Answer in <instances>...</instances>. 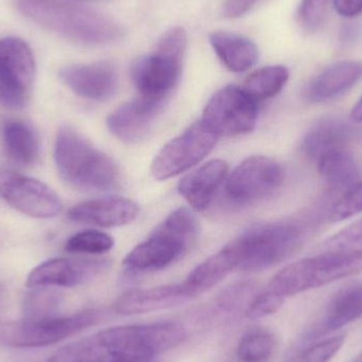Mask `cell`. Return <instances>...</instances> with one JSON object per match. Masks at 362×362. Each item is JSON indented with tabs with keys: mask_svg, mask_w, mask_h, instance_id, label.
I'll use <instances>...</instances> for the list:
<instances>
[{
	"mask_svg": "<svg viewBox=\"0 0 362 362\" xmlns=\"http://www.w3.org/2000/svg\"><path fill=\"white\" fill-rule=\"evenodd\" d=\"M21 14L76 44L99 46L122 40L124 29L112 17L65 0H17Z\"/></svg>",
	"mask_w": 362,
	"mask_h": 362,
	"instance_id": "1",
	"label": "cell"
},
{
	"mask_svg": "<svg viewBox=\"0 0 362 362\" xmlns=\"http://www.w3.org/2000/svg\"><path fill=\"white\" fill-rule=\"evenodd\" d=\"M54 161L62 180L76 189L104 192L120 185L118 165L68 125L57 132Z\"/></svg>",
	"mask_w": 362,
	"mask_h": 362,
	"instance_id": "2",
	"label": "cell"
},
{
	"mask_svg": "<svg viewBox=\"0 0 362 362\" xmlns=\"http://www.w3.org/2000/svg\"><path fill=\"white\" fill-rule=\"evenodd\" d=\"M198 227L193 211L177 209L156 228L148 240L127 255L123 265L132 272H156L172 265L195 245Z\"/></svg>",
	"mask_w": 362,
	"mask_h": 362,
	"instance_id": "3",
	"label": "cell"
},
{
	"mask_svg": "<svg viewBox=\"0 0 362 362\" xmlns=\"http://www.w3.org/2000/svg\"><path fill=\"white\" fill-rule=\"evenodd\" d=\"M187 37L181 27L168 30L155 51L140 57L132 66V78L140 97L165 100L180 81Z\"/></svg>",
	"mask_w": 362,
	"mask_h": 362,
	"instance_id": "4",
	"label": "cell"
},
{
	"mask_svg": "<svg viewBox=\"0 0 362 362\" xmlns=\"http://www.w3.org/2000/svg\"><path fill=\"white\" fill-rule=\"evenodd\" d=\"M361 272L362 252H325L283 268L272 276L268 289L285 299Z\"/></svg>",
	"mask_w": 362,
	"mask_h": 362,
	"instance_id": "5",
	"label": "cell"
},
{
	"mask_svg": "<svg viewBox=\"0 0 362 362\" xmlns=\"http://www.w3.org/2000/svg\"><path fill=\"white\" fill-rule=\"evenodd\" d=\"M101 314L88 310L68 316L25 318L0 322V346L40 348L59 344L99 323Z\"/></svg>",
	"mask_w": 362,
	"mask_h": 362,
	"instance_id": "6",
	"label": "cell"
},
{
	"mask_svg": "<svg viewBox=\"0 0 362 362\" xmlns=\"http://www.w3.org/2000/svg\"><path fill=\"white\" fill-rule=\"evenodd\" d=\"M242 250L240 269L261 272L282 263L293 255L302 242V233L291 223L255 226L238 236Z\"/></svg>",
	"mask_w": 362,
	"mask_h": 362,
	"instance_id": "7",
	"label": "cell"
},
{
	"mask_svg": "<svg viewBox=\"0 0 362 362\" xmlns=\"http://www.w3.org/2000/svg\"><path fill=\"white\" fill-rule=\"evenodd\" d=\"M219 136L200 119L156 155L151 173L157 180L180 175L204 160L216 146Z\"/></svg>",
	"mask_w": 362,
	"mask_h": 362,
	"instance_id": "8",
	"label": "cell"
},
{
	"mask_svg": "<svg viewBox=\"0 0 362 362\" xmlns=\"http://www.w3.org/2000/svg\"><path fill=\"white\" fill-rule=\"evenodd\" d=\"M35 78V61L30 47L16 37L0 40V102L6 107L27 106Z\"/></svg>",
	"mask_w": 362,
	"mask_h": 362,
	"instance_id": "9",
	"label": "cell"
},
{
	"mask_svg": "<svg viewBox=\"0 0 362 362\" xmlns=\"http://www.w3.org/2000/svg\"><path fill=\"white\" fill-rule=\"evenodd\" d=\"M257 102L244 89L229 85L217 91L204 107L202 120L219 137H235L255 129Z\"/></svg>",
	"mask_w": 362,
	"mask_h": 362,
	"instance_id": "10",
	"label": "cell"
},
{
	"mask_svg": "<svg viewBox=\"0 0 362 362\" xmlns=\"http://www.w3.org/2000/svg\"><path fill=\"white\" fill-rule=\"evenodd\" d=\"M284 171L280 163L265 156L245 159L225 180V195L238 206L255 204L272 196L282 185Z\"/></svg>",
	"mask_w": 362,
	"mask_h": 362,
	"instance_id": "11",
	"label": "cell"
},
{
	"mask_svg": "<svg viewBox=\"0 0 362 362\" xmlns=\"http://www.w3.org/2000/svg\"><path fill=\"white\" fill-rule=\"evenodd\" d=\"M0 198L34 218H52L63 210L59 195L46 183L12 170L0 169Z\"/></svg>",
	"mask_w": 362,
	"mask_h": 362,
	"instance_id": "12",
	"label": "cell"
},
{
	"mask_svg": "<svg viewBox=\"0 0 362 362\" xmlns=\"http://www.w3.org/2000/svg\"><path fill=\"white\" fill-rule=\"evenodd\" d=\"M110 267L105 259L55 257L34 268L25 281L28 288L76 287L101 276Z\"/></svg>",
	"mask_w": 362,
	"mask_h": 362,
	"instance_id": "13",
	"label": "cell"
},
{
	"mask_svg": "<svg viewBox=\"0 0 362 362\" xmlns=\"http://www.w3.org/2000/svg\"><path fill=\"white\" fill-rule=\"evenodd\" d=\"M167 101L138 97L108 116L106 124L115 137L129 144L146 139L154 129Z\"/></svg>",
	"mask_w": 362,
	"mask_h": 362,
	"instance_id": "14",
	"label": "cell"
},
{
	"mask_svg": "<svg viewBox=\"0 0 362 362\" xmlns=\"http://www.w3.org/2000/svg\"><path fill=\"white\" fill-rule=\"evenodd\" d=\"M59 78L76 95L95 101L110 99L119 88L118 71L108 62L66 66Z\"/></svg>",
	"mask_w": 362,
	"mask_h": 362,
	"instance_id": "15",
	"label": "cell"
},
{
	"mask_svg": "<svg viewBox=\"0 0 362 362\" xmlns=\"http://www.w3.org/2000/svg\"><path fill=\"white\" fill-rule=\"evenodd\" d=\"M138 214L139 206L134 200L110 196L76 204L68 212V218L84 225L116 228L133 223Z\"/></svg>",
	"mask_w": 362,
	"mask_h": 362,
	"instance_id": "16",
	"label": "cell"
},
{
	"mask_svg": "<svg viewBox=\"0 0 362 362\" xmlns=\"http://www.w3.org/2000/svg\"><path fill=\"white\" fill-rule=\"evenodd\" d=\"M362 317V283L349 285L338 291L327 304L322 316L300 338V344L317 341L332 332Z\"/></svg>",
	"mask_w": 362,
	"mask_h": 362,
	"instance_id": "17",
	"label": "cell"
},
{
	"mask_svg": "<svg viewBox=\"0 0 362 362\" xmlns=\"http://www.w3.org/2000/svg\"><path fill=\"white\" fill-rule=\"evenodd\" d=\"M243 255L238 238L194 268L182 283L189 299L197 297L221 283L228 274L242 265Z\"/></svg>",
	"mask_w": 362,
	"mask_h": 362,
	"instance_id": "18",
	"label": "cell"
},
{
	"mask_svg": "<svg viewBox=\"0 0 362 362\" xmlns=\"http://www.w3.org/2000/svg\"><path fill=\"white\" fill-rule=\"evenodd\" d=\"M187 300L182 284L160 285L127 291L116 300L114 310L121 316H135L175 308Z\"/></svg>",
	"mask_w": 362,
	"mask_h": 362,
	"instance_id": "19",
	"label": "cell"
},
{
	"mask_svg": "<svg viewBox=\"0 0 362 362\" xmlns=\"http://www.w3.org/2000/svg\"><path fill=\"white\" fill-rule=\"evenodd\" d=\"M229 165L221 159H213L185 175L178 183V192L195 211H204L214 199L223 185Z\"/></svg>",
	"mask_w": 362,
	"mask_h": 362,
	"instance_id": "20",
	"label": "cell"
},
{
	"mask_svg": "<svg viewBox=\"0 0 362 362\" xmlns=\"http://www.w3.org/2000/svg\"><path fill=\"white\" fill-rule=\"evenodd\" d=\"M352 131L350 123L340 117H323L304 136L302 152L317 163L325 154L346 148Z\"/></svg>",
	"mask_w": 362,
	"mask_h": 362,
	"instance_id": "21",
	"label": "cell"
},
{
	"mask_svg": "<svg viewBox=\"0 0 362 362\" xmlns=\"http://www.w3.org/2000/svg\"><path fill=\"white\" fill-rule=\"evenodd\" d=\"M361 78L362 62H338L325 68L310 82L306 95L312 102L327 101L352 88Z\"/></svg>",
	"mask_w": 362,
	"mask_h": 362,
	"instance_id": "22",
	"label": "cell"
},
{
	"mask_svg": "<svg viewBox=\"0 0 362 362\" xmlns=\"http://www.w3.org/2000/svg\"><path fill=\"white\" fill-rule=\"evenodd\" d=\"M210 42L221 63L233 72L250 69L259 59V49L252 40L230 32H214Z\"/></svg>",
	"mask_w": 362,
	"mask_h": 362,
	"instance_id": "23",
	"label": "cell"
},
{
	"mask_svg": "<svg viewBox=\"0 0 362 362\" xmlns=\"http://www.w3.org/2000/svg\"><path fill=\"white\" fill-rule=\"evenodd\" d=\"M6 154L14 163L30 167L40 158V138L33 127L23 121H8L2 129Z\"/></svg>",
	"mask_w": 362,
	"mask_h": 362,
	"instance_id": "24",
	"label": "cell"
},
{
	"mask_svg": "<svg viewBox=\"0 0 362 362\" xmlns=\"http://www.w3.org/2000/svg\"><path fill=\"white\" fill-rule=\"evenodd\" d=\"M318 172L325 182L334 189L354 187L361 177V170L346 148L325 154L317 161Z\"/></svg>",
	"mask_w": 362,
	"mask_h": 362,
	"instance_id": "25",
	"label": "cell"
},
{
	"mask_svg": "<svg viewBox=\"0 0 362 362\" xmlns=\"http://www.w3.org/2000/svg\"><path fill=\"white\" fill-rule=\"evenodd\" d=\"M46 362H117L101 333L93 334L57 350Z\"/></svg>",
	"mask_w": 362,
	"mask_h": 362,
	"instance_id": "26",
	"label": "cell"
},
{
	"mask_svg": "<svg viewBox=\"0 0 362 362\" xmlns=\"http://www.w3.org/2000/svg\"><path fill=\"white\" fill-rule=\"evenodd\" d=\"M289 71L285 66H268L251 74L244 83V89L255 101L276 97L286 85Z\"/></svg>",
	"mask_w": 362,
	"mask_h": 362,
	"instance_id": "27",
	"label": "cell"
},
{
	"mask_svg": "<svg viewBox=\"0 0 362 362\" xmlns=\"http://www.w3.org/2000/svg\"><path fill=\"white\" fill-rule=\"evenodd\" d=\"M276 348V337L266 329H253L242 336L236 356L240 362H267Z\"/></svg>",
	"mask_w": 362,
	"mask_h": 362,
	"instance_id": "28",
	"label": "cell"
},
{
	"mask_svg": "<svg viewBox=\"0 0 362 362\" xmlns=\"http://www.w3.org/2000/svg\"><path fill=\"white\" fill-rule=\"evenodd\" d=\"M344 336L327 338L322 341L300 344L287 355L285 362H329L341 350Z\"/></svg>",
	"mask_w": 362,
	"mask_h": 362,
	"instance_id": "29",
	"label": "cell"
},
{
	"mask_svg": "<svg viewBox=\"0 0 362 362\" xmlns=\"http://www.w3.org/2000/svg\"><path fill=\"white\" fill-rule=\"evenodd\" d=\"M115 240L112 236L97 230L78 232L66 242L65 250L78 255H103L112 250Z\"/></svg>",
	"mask_w": 362,
	"mask_h": 362,
	"instance_id": "30",
	"label": "cell"
},
{
	"mask_svg": "<svg viewBox=\"0 0 362 362\" xmlns=\"http://www.w3.org/2000/svg\"><path fill=\"white\" fill-rule=\"evenodd\" d=\"M51 287H35L23 299V315L25 318H47L54 316L59 305V293Z\"/></svg>",
	"mask_w": 362,
	"mask_h": 362,
	"instance_id": "31",
	"label": "cell"
},
{
	"mask_svg": "<svg viewBox=\"0 0 362 362\" xmlns=\"http://www.w3.org/2000/svg\"><path fill=\"white\" fill-rule=\"evenodd\" d=\"M323 248L325 252L361 253L362 218L325 240Z\"/></svg>",
	"mask_w": 362,
	"mask_h": 362,
	"instance_id": "32",
	"label": "cell"
},
{
	"mask_svg": "<svg viewBox=\"0 0 362 362\" xmlns=\"http://www.w3.org/2000/svg\"><path fill=\"white\" fill-rule=\"evenodd\" d=\"M255 286L251 282H240L232 285L219 295L216 304L221 310L225 312H238L244 308L246 310L249 302L255 297Z\"/></svg>",
	"mask_w": 362,
	"mask_h": 362,
	"instance_id": "33",
	"label": "cell"
},
{
	"mask_svg": "<svg viewBox=\"0 0 362 362\" xmlns=\"http://www.w3.org/2000/svg\"><path fill=\"white\" fill-rule=\"evenodd\" d=\"M284 300V298L272 293L269 289L257 293L245 310V316L249 320H259L272 316L280 310Z\"/></svg>",
	"mask_w": 362,
	"mask_h": 362,
	"instance_id": "34",
	"label": "cell"
},
{
	"mask_svg": "<svg viewBox=\"0 0 362 362\" xmlns=\"http://www.w3.org/2000/svg\"><path fill=\"white\" fill-rule=\"evenodd\" d=\"M332 0H301L298 10V21L306 31L318 29L327 18Z\"/></svg>",
	"mask_w": 362,
	"mask_h": 362,
	"instance_id": "35",
	"label": "cell"
},
{
	"mask_svg": "<svg viewBox=\"0 0 362 362\" xmlns=\"http://www.w3.org/2000/svg\"><path fill=\"white\" fill-rule=\"evenodd\" d=\"M362 212V182L351 187L332 210V221H342Z\"/></svg>",
	"mask_w": 362,
	"mask_h": 362,
	"instance_id": "36",
	"label": "cell"
},
{
	"mask_svg": "<svg viewBox=\"0 0 362 362\" xmlns=\"http://www.w3.org/2000/svg\"><path fill=\"white\" fill-rule=\"evenodd\" d=\"M259 0H227L223 6V14L228 18H238L251 10Z\"/></svg>",
	"mask_w": 362,
	"mask_h": 362,
	"instance_id": "37",
	"label": "cell"
},
{
	"mask_svg": "<svg viewBox=\"0 0 362 362\" xmlns=\"http://www.w3.org/2000/svg\"><path fill=\"white\" fill-rule=\"evenodd\" d=\"M338 14L346 18H354L362 14V0H333Z\"/></svg>",
	"mask_w": 362,
	"mask_h": 362,
	"instance_id": "38",
	"label": "cell"
},
{
	"mask_svg": "<svg viewBox=\"0 0 362 362\" xmlns=\"http://www.w3.org/2000/svg\"><path fill=\"white\" fill-rule=\"evenodd\" d=\"M352 117L354 120L362 122V97L361 100L355 104L354 107H353Z\"/></svg>",
	"mask_w": 362,
	"mask_h": 362,
	"instance_id": "39",
	"label": "cell"
},
{
	"mask_svg": "<svg viewBox=\"0 0 362 362\" xmlns=\"http://www.w3.org/2000/svg\"><path fill=\"white\" fill-rule=\"evenodd\" d=\"M133 362H157L155 358L141 359V361H133Z\"/></svg>",
	"mask_w": 362,
	"mask_h": 362,
	"instance_id": "40",
	"label": "cell"
},
{
	"mask_svg": "<svg viewBox=\"0 0 362 362\" xmlns=\"http://www.w3.org/2000/svg\"><path fill=\"white\" fill-rule=\"evenodd\" d=\"M84 1H95V0H84Z\"/></svg>",
	"mask_w": 362,
	"mask_h": 362,
	"instance_id": "41",
	"label": "cell"
}]
</instances>
